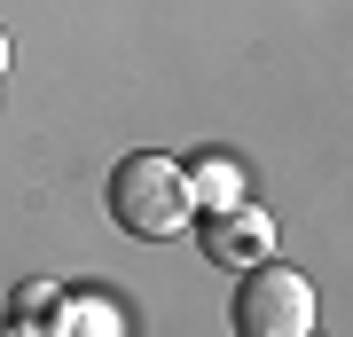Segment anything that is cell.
<instances>
[{
	"label": "cell",
	"instance_id": "obj_1",
	"mask_svg": "<svg viewBox=\"0 0 353 337\" xmlns=\"http://www.w3.org/2000/svg\"><path fill=\"white\" fill-rule=\"evenodd\" d=\"M110 220L126 227L134 243H165V236H181V227L196 220L181 165H173V157H157V150L118 157V173H110Z\"/></svg>",
	"mask_w": 353,
	"mask_h": 337
},
{
	"label": "cell",
	"instance_id": "obj_2",
	"mask_svg": "<svg viewBox=\"0 0 353 337\" xmlns=\"http://www.w3.org/2000/svg\"><path fill=\"white\" fill-rule=\"evenodd\" d=\"M314 329V283L283 259H259L243 267V290H236V337H306Z\"/></svg>",
	"mask_w": 353,
	"mask_h": 337
},
{
	"label": "cell",
	"instance_id": "obj_3",
	"mask_svg": "<svg viewBox=\"0 0 353 337\" xmlns=\"http://www.w3.org/2000/svg\"><path fill=\"white\" fill-rule=\"evenodd\" d=\"M204 251L220 267H259V259H275V220L259 204H228V212L204 220Z\"/></svg>",
	"mask_w": 353,
	"mask_h": 337
},
{
	"label": "cell",
	"instance_id": "obj_4",
	"mask_svg": "<svg viewBox=\"0 0 353 337\" xmlns=\"http://www.w3.org/2000/svg\"><path fill=\"white\" fill-rule=\"evenodd\" d=\"M181 181H189V204H196V212H228V204H243V173H236L228 157L181 165Z\"/></svg>",
	"mask_w": 353,
	"mask_h": 337
},
{
	"label": "cell",
	"instance_id": "obj_5",
	"mask_svg": "<svg viewBox=\"0 0 353 337\" xmlns=\"http://www.w3.org/2000/svg\"><path fill=\"white\" fill-rule=\"evenodd\" d=\"M102 314H110L102 298H55V314H48V322H55V337H118Z\"/></svg>",
	"mask_w": 353,
	"mask_h": 337
},
{
	"label": "cell",
	"instance_id": "obj_6",
	"mask_svg": "<svg viewBox=\"0 0 353 337\" xmlns=\"http://www.w3.org/2000/svg\"><path fill=\"white\" fill-rule=\"evenodd\" d=\"M55 298H63V290H55V283H16L8 314H16V322H48V314H55Z\"/></svg>",
	"mask_w": 353,
	"mask_h": 337
},
{
	"label": "cell",
	"instance_id": "obj_7",
	"mask_svg": "<svg viewBox=\"0 0 353 337\" xmlns=\"http://www.w3.org/2000/svg\"><path fill=\"white\" fill-rule=\"evenodd\" d=\"M0 337H39V329H32V322H8V329H0Z\"/></svg>",
	"mask_w": 353,
	"mask_h": 337
},
{
	"label": "cell",
	"instance_id": "obj_8",
	"mask_svg": "<svg viewBox=\"0 0 353 337\" xmlns=\"http://www.w3.org/2000/svg\"><path fill=\"white\" fill-rule=\"evenodd\" d=\"M0 71H8V32H0Z\"/></svg>",
	"mask_w": 353,
	"mask_h": 337
},
{
	"label": "cell",
	"instance_id": "obj_9",
	"mask_svg": "<svg viewBox=\"0 0 353 337\" xmlns=\"http://www.w3.org/2000/svg\"><path fill=\"white\" fill-rule=\"evenodd\" d=\"M306 337H314V329H306Z\"/></svg>",
	"mask_w": 353,
	"mask_h": 337
}]
</instances>
